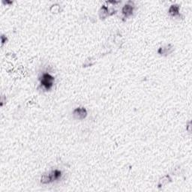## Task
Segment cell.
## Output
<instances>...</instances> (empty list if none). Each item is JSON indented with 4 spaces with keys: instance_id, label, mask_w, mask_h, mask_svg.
Listing matches in <instances>:
<instances>
[{
    "instance_id": "cell-1",
    "label": "cell",
    "mask_w": 192,
    "mask_h": 192,
    "mask_svg": "<svg viewBox=\"0 0 192 192\" xmlns=\"http://www.w3.org/2000/svg\"><path fill=\"white\" fill-rule=\"evenodd\" d=\"M61 176V172L59 170H54L52 173H50L47 176H44L43 179L42 180V182L44 183H47L53 181L54 180H57L59 179V176Z\"/></svg>"
},
{
    "instance_id": "cell-2",
    "label": "cell",
    "mask_w": 192,
    "mask_h": 192,
    "mask_svg": "<svg viewBox=\"0 0 192 192\" xmlns=\"http://www.w3.org/2000/svg\"><path fill=\"white\" fill-rule=\"evenodd\" d=\"M53 78L48 74H45L42 77V83L47 89H50L53 85Z\"/></svg>"
},
{
    "instance_id": "cell-3",
    "label": "cell",
    "mask_w": 192,
    "mask_h": 192,
    "mask_svg": "<svg viewBox=\"0 0 192 192\" xmlns=\"http://www.w3.org/2000/svg\"><path fill=\"white\" fill-rule=\"evenodd\" d=\"M74 115L77 119H83L86 116V110L84 108H77L74 112Z\"/></svg>"
},
{
    "instance_id": "cell-4",
    "label": "cell",
    "mask_w": 192,
    "mask_h": 192,
    "mask_svg": "<svg viewBox=\"0 0 192 192\" xmlns=\"http://www.w3.org/2000/svg\"><path fill=\"white\" fill-rule=\"evenodd\" d=\"M122 11H123V13H124L125 15H126V16H128V15L131 14V12L133 11V8H132L131 5H126V6L123 8V10H122Z\"/></svg>"
},
{
    "instance_id": "cell-5",
    "label": "cell",
    "mask_w": 192,
    "mask_h": 192,
    "mask_svg": "<svg viewBox=\"0 0 192 192\" xmlns=\"http://www.w3.org/2000/svg\"><path fill=\"white\" fill-rule=\"evenodd\" d=\"M179 12V7L177 5H172L170 8V13L172 15H176Z\"/></svg>"
}]
</instances>
